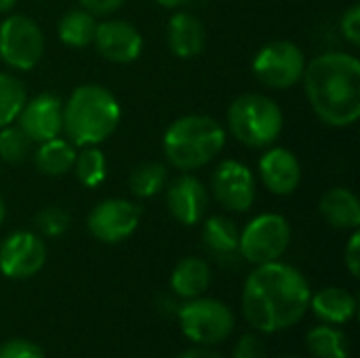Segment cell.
I'll return each instance as SVG.
<instances>
[{
    "mask_svg": "<svg viewBox=\"0 0 360 358\" xmlns=\"http://www.w3.org/2000/svg\"><path fill=\"white\" fill-rule=\"evenodd\" d=\"M4 219H6V203H4V198L0 196V228H2V224H4Z\"/></svg>",
    "mask_w": 360,
    "mask_h": 358,
    "instance_id": "obj_38",
    "label": "cell"
},
{
    "mask_svg": "<svg viewBox=\"0 0 360 358\" xmlns=\"http://www.w3.org/2000/svg\"><path fill=\"white\" fill-rule=\"evenodd\" d=\"M167 44L175 57L194 59L207 46V27L196 15L179 11L167 23Z\"/></svg>",
    "mask_w": 360,
    "mask_h": 358,
    "instance_id": "obj_17",
    "label": "cell"
},
{
    "mask_svg": "<svg viewBox=\"0 0 360 358\" xmlns=\"http://www.w3.org/2000/svg\"><path fill=\"white\" fill-rule=\"evenodd\" d=\"M177 358H224L217 350H213L211 346H198V348H190L186 352H181Z\"/></svg>",
    "mask_w": 360,
    "mask_h": 358,
    "instance_id": "obj_35",
    "label": "cell"
},
{
    "mask_svg": "<svg viewBox=\"0 0 360 358\" xmlns=\"http://www.w3.org/2000/svg\"><path fill=\"white\" fill-rule=\"evenodd\" d=\"M310 308L325 325H346L356 317V298L342 287H327L312 293Z\"/></svg>",
    "mask_w": 360,
    "mask_h": 358,
    "instance_id": "obj_19",
    "label": "cell"
},
{
    "mask_svg": "<svg viewBox=\"0 0 360 358\" xmlns=\"http://www.w3.org/2000/svg\"><path fill=\"white\" fill-rule=\"evenodd\" d=\"M167 188V209L184 226H196L205 219L209 209V194L200 179L186 171L175 177Z\"/></svg>",
    "mask_w": 360,
    "mask_h": 358,
    "instance_id": "obj_15",
    "label": "cell"
},
{
    "mask_svg": "<svg viewBox=\"0 0 360 358\" xmlns=\"http://www.w3.org/2000/svg\"><path fill=\"white\" fill-rule=\"evenodd\" d=\"M177 319L184 335L196 346H217L234 331L232 310L224 302L202 295L186 300L177 310Z\"/></svg>",
    "mask_w": 360,
    "mask_h": 358,
    "instance_id": "obj_6",
    "label": "cell"
},
{
    "mask_svg": "<svg viewBox=\"0 0 360 358\" xmlns=\"http://www.w3.org/2000/svg\"><path fill=\"white\" fill-rule=\"evenodd\" d=\"M34 152V141L21 131L19 124L0 129V160L6 165H21Z\"/></svg>",
    "mask_w": 360,
    "mask_h": 358,
    "instance_id": "obj_28",
    "label": "cell"
},
{
    "mask_svg": "<svg viewBox=\"0 0 360 358\" xmlns=\"http://www.w3.org/2000/svg\"><path fill=\"white\" fill-rule=\"evenodd\" d=\"M27 101L23 82L13 74L0 72V129L17 120L23 103Z\"/></svg>",
    "mask_w": 360,
    "mask_h": 358,
    "instance_id": "obj_27",
    "label": "cell"
},
{
    "mask_svg": "<svg viewBox=\"0 0 360 358\" xmlns=\"http://www.w3.org/2000/svg\"><path fill=\"white\" fill-rule=\"evenodd\" d=\"M306 63V53L295 42L272 40L257 51L251 70L262 84L276 91H285L302 82Z\"/></svg>",
    "mask_w": 360,
    "mask_h": 358,
    "instance_id": "obj_8",
    "label": "cell"
},
{
    "mask_svg": "<svg viewBox=\"0 0 360 358\" xmlns=\"http://www.w3.org/2000/svg\"><path fill=\"white\" fill-rule=\"evenodd\" d=\"M167 186V167L156 160H146L131 171L129 190L137 198H154Z\"/></svg>",
    "mask_w": 360,
    "mask_h": 358,
    "instance_id": "obj_26",
    "label": "cell"
},
{
    "mask_svg": "<svg viewBox=\"0 0 360 358\" xmlns=\"http://www.w3.org/2000/svg\"><path fill=\"white\" fill-rule=\"evenodd\" d=\"M80 2H82V8H86L95 17L112 15L124 4V0H80Z\"/></svg>",
    "mask_w": 360,
    "mask_h": 358,
    "instance_id": "obj_34",
    "label": "cell"
},
{
    "mask_svg": "<svg viewBox=\"0 0 360 358\" xmlns=\"http://www.w3.org/2000/svg\"><path fill=\"white\" fill-rule=\"evenodd\" d=\"M323 219L335 230H359L360 203L359 196L350 188H331L323 194L319 203Z\"/></svg>",
    "mask_w": 360,
    "mask_h": 358,
    "instance_id": "obj_18",
    "label": "cell"
},
{
    "mask_svg": "<svg viewBox=\"0 0 360 358\" xmlns=\"http://www.w3.org/2000/svg\"><path fill=\"white\" fill-rule=\"evenodd\" d=\"M285 116L281 106L262 93L238 95L228 110V131L243 146L262 150L270 148L283 133Z\"/></svg>",
    "mask_w": 360,
    "mask_h": 358,
    "instance_id": "obj_5",
    "label": "cell"
},
{
    "mask_svg": "<svg viewBox=\"0 0 360 358\" xmlns=\"http://www.w3.org/2000/svg\"><path fill=\"white\" fill-rule=\"evenodd\" d=\"M0 358H46L42 348L30 340H8L0 346Z\"/></svg>",
    "mask_w": 360,
    "mask_h": 358,
    "instance_id": "obj_30",
    "label": "cell"
},
{
    "mask_svg": "<svg viewBox=\"0 0 360 358\" xmlns=\"http://www.w3.org/2000/svg\"><path fill=\"white\" fill-rule=\"evenodd\" d=\"M122 108L101 84H80L63 103V131L76 148L103 143L120 124Z\"/></svg>",
    "mask_w": 360,
    "mask_h": 358,
    "instance_id": "obj_3",
    "label": "cell"
},
{
    "mask_svg": "<svg viewBox=\"0 0 360 358\" xmlns=\"http://www.w3.org/2000/svg\"><path fill=\"white\" fill-rule=\"evenodd\" d=\"M15 4L17 0H0V13H8Z\"/></svg>",
    "mask_w": 360,
    "mask_h": 358,
    "instance_id": "obj_37",
    "label": "cell"
},
{
    "mask_svg": "<svg viewBox=\"0 0 360 358\" xmlns=\"http://www.w3.org/2000/svg\"><path fill=\"white\" fill-rule=\"evenodd\" d=\"M15 122L34 143L59 137L63 131V101L53 93H40L23 103Z\"/></svg>",
    "mask_w": 360,
    "mask_h": 358,
    "instance_id": "obj_13",
    "label": "cell"
},
{
    "mask_svg": "<svg viewBox=\"0 0 360 358\" xmlns=\"http://www.w3.org/2000/svg\"><path fill=\"white\" fill-rule=\"evenodd\" d=\"M232 358H268L266 354V346L262 342L259 335L255 333H245L236 346H234V352H232Z\"/></svg>",
    "mask_w": 360,
    "mask_h": 358,
    "instance_id": "obj_31",
    "label": "cell"
},
{
    "mask_svg": "<svg viewBox=\"0 0 360 358\" xmlns=\"http://www.w3.org/2000/svg\"><path fill=\"white\" fill-rule=\"evenodd\" d=\"M141 222V207L127 198H105L97 203L89 217L86 230L91 236L105 245H116L135 234Z\"/></svg>",
    "mask_w": 360,
    "mask_h": 358,
    "instance_id": "obj_10",
    "label": "cell"
},
{
    "mask_svg": "<svg viewBox=\"0 0 360 358\" xmlns=\"http://www.w3.org/2000/svg\"><path fill=\"white\" fill-rule=\"evenodd\" d=\"M42 53L44 34L32 17L11 15L0 23V59L11 70H34L42 59Z\"/></svg>",
    "mask_w": 360,
    "mask_h": 358,
    "instance_id": "obj_9",
    "label": "cell"
},
{
    "mask_svg": "<svg viewBox=\"0 0 360 358\" xmlns=\"http://www.w3.org/2000/svg\"><path fill=\"white\" fill-rule=\"evenodd\" d=\"M202 222V245L213 257L224 262L238 255L240 230L234 224V219L226 215H211Z\"/></svg>",
    "mask_w": 360,
    "mask_h": 358,
    "instance_id": "obj_21",
    "label": "cell"
},
{
    "mask_svg": "<svg viewBox=\"0 0 360 358\" xmlns=\"http://www.w3.org/2000/svg\"><path fill=\"white\" fill-rule=\"evenodd\" d=\"M340 30H342L344 38H346L352 46H359L360 44V6L359 4H352V6L342 15Z\"/></svg>",
    "mask_w": 360,
    "mask_h": 358,
    "instance_id": "obj_32",
    "label": "cell"
},
{
    "mask_svg": "<svg viewBox=\"0 0 360 358\" xmlns=\"http://www.w3.org/2000/svg\"><path fill=\"white\" fill-rule=\"evenodd\" d=\"M211 190L215 200L232 213H245L255 205L257 181L253 171L240 160H224L213 171Z\"/></svg>",
    "mask_w": 360,
    "mask_h": 358,
    "instance_id": "obj_12",
    "label": "cell"
},
{
    "mask_svg": "<svg viewBox=\"0 0 360 358\" xmlns=\"http://www.w3.org/2000/svg\"><path fill=\"white\" fill-rule=\"evenodd\" d=\"M306 346L312 358H350V340L338 325H321L308 331Z\"/></svg>",
    "mask_w": 360,
    "mask_h": 358,
    "instance_id": "obj_24",
    "label": "cell"
},
{
    "mask_svg": "<svg viewBox=\"0 0 360 358\" xmlns=\"http://www.w3.org/2000/svg\"><path fill=\"white\" fill-rule=\"evenodd\" d=\"M257 171L264 188L276 196H289L300 188L302 165L297 156L281 146H270L257 160Z\"/></svg>",
    "mask_w": 360,
    "mask_h": 358,
    "instance_id": "obj_16",
    "label": "cell"
},
{
    "mask_svg": "<svg viewBox=\"0 0 360 358\" xmlns=\"http://www.w3.org/2000/svg\"><path fill=\"white\" fill-rule=\"evenodd\" d=\"M291 245V226L281 213H262L253 217L238 238V255L249 264L262 266L278 262Z\"/></svg>",
    "mask_w": 360,
    "mask_h": 358,
    "instance_id": "obj_7",
    "label": "cell"
},
{
    "mask_svg": "<svg viewBox=\"0 0 360 358\" xmlns=\"http://www.w3.org/2000/svg\"><path fill=\"white\" fill-rule=\"evenodd\" d=\"M154 2H158V4L165 6V8H181V6H186L190 0H154Z\"/></svg>",
    "mask_w": 360,
    "mask_h": 358,
    "instance_id": "obj_36",
    "label": "cell"
},
{
    "mask_svg": "<svg viewBox=\"0 0 360 358\" xmlns=\"http://www.w3.org/2000/svg\"><path fill=\"white\" fill-rule=\"evenodd\" d=\"M72 171L84 188H99L108 177L105 154L97 146H84L76 152Z\"/></svg>",
    "mask_w": 360,
    "mask_h": 358,
    "instance_id": "obj_25",
    "label": "cell"
},
{
    "mask_svg": "<svg viewBox=\"0 0 360 358\" xmlns=\"http://www.w3.org/2000/svg\"><path fill=\"white\" fill-rule=\"evenodd\" d=\"M304 91L321 122L346 129L360 118V61L350 53H323L306 63Z\"/></svg>",
    "mask_w": 360,
    "mask_h": 358,
    "instance_id": "obj_2",
    "label": "cell"
},
{
    "mask_svg": "<svg viewBox=\"0 0 360 358\" xmlns=\"http://www.w3.org/2000/svg\"><path fill=\"white\" fill-rule=\"evenodd\" d=\"M283 358H300V357H283Z\"/></svg>",
    "mask_w": 360,
    "mask_h": 358,
    "instance_id": "obj_39",
    "label": "cell"
},
{
    "mask_svg": "<svg viewBox=\"0 0 360 358\" xmlns=\"http://www.w3.org/2000/svg\"><path fill=\"white\" fill-rule=\"evenodd\" d=\"M226 148V129L219 120L205 114H188L169 124L162 150L171 167L194 171L215 160Z\"/></svg>",
    "mask_w": 360,
    "mask_h": 358,
    "instance_id": "obj_4",
    "label": "cell"
},
{
    "mask_svg": "<svg viewBox=\"0 0 360 358\" xmlns=\"http://www.w3.org/2000/svg\"><path fill=\"white\" fill-rule=\"evenodd\" d=\"M171 291L181 300H194L205 295L211 285V266L202 257H184L171 272Z\"/></svg>",
    "mask_w": 360,
    "mask_h": 358,
    "instance_id": "obj_20",
    "label": "cell"
},
{
    "mask_svg": "<svg viewBox=\"0 0 360 358\" xmlns=\"http://www.w3.org/2000/svg\"><path fill=\"white\" fill-rule=\"evenodd\" d=\"M306 276L285 262L255 266L243 287V314L259 333H278L297 325L310 310Z\"/></svg>",
    "mask_w": 360,
    "mask_h": 358,
    "instance_id": "obj_1",
    "label": "cell"
},
{
    "mask_svg": "<svg viewBox=\"0 0 360 358\" xmlns=\"http://www.w3.org/2000/svg\"><path fill=\"white\" fill-rule=\"evenodd\" d=\"M95 27H97L95 15H91L86 8H72L59 19L57 36L70 49H84L93 44Z\"/></svg>",
    "mask_w": 360,
    "mask_h": 358,
    "instance_id": "obj_23",
    "label": "cell"
},
{
    "mask_svg": "<svg viewBox=\"0 0 360 358\" xmlns=\"http://www.w3.org/2000/svg\"><path fill=\"white\" fill-rule=\"evenodd\" d=\"M38 232L42 236H49V238H57V236H63L70 228V213L61 207H44L36 213V219H34Z\"/></svg>",
    "mask_w": 360,
    "mask_h": 358,
    "instance_id": "obj_29",
    "label": "cell"
},
{
    "mask_svg": "<svg viewBox=\"0 0 360 358\" xmlns=\"http://www.w3.org/2000/svg\"><path fill=\"white\" fill-rule=\"evenodd\" d=\"M344 264L348 268V272L359 279L360 276V234L359 230H352V236L346 245V251H344Z\"/></svg>",
    "mask_w": 360,
    "mask_h": 358,
    "instance_id": "obj_33",
    "label": "cell"
},
{
    "mask_svg": "<svg viewBox=\"0 0 360 358\" xmlns=\"http://www.w3.org/2000/svg\"><path fill=\"white\" fill-rule=\"evenodd\" d=\"M46 264V245L40 234L17 230L0 243V274L11 281L36 276Z\"/></svg>",
    "mask_w": 360,
    "mask_h": 358,
    "instance_id": "obj_11",
    "label": "cell"
},
{
    "mask_svg": "<svg viewBox=\"0 0 360 358\" xmlns=\"http://www.w3.org/2000/svg\"><path fill=\"white\" fill-rule=\"evenodd\" d=\"M34 162L42 175L49 177H61L72 171L74 158H76V146L70 139L53 137L49 141L38 143V148L32 152Z\"/></svg>",
    "mask_w": 360,
    "mask_h": 358,
    "instance_id": "obj_22",
    "label": "cell"
},
{
    "mask_svg": "<svg viewBox=\"0 0 360 358\" xmlns=\"http://www.w3.org/2000/svg\"><path fill=\"white\" fill-rule=\"evenodd\" d=\"M93 44L103 59L112 63H131L143 51V36L124 19H105L97 23Z\"/></svg>",
    "mask_w": 360,
    "mask_h": 358,
    "instance_id": "obj_14",
    "label": "cell"
}]
</instances>
